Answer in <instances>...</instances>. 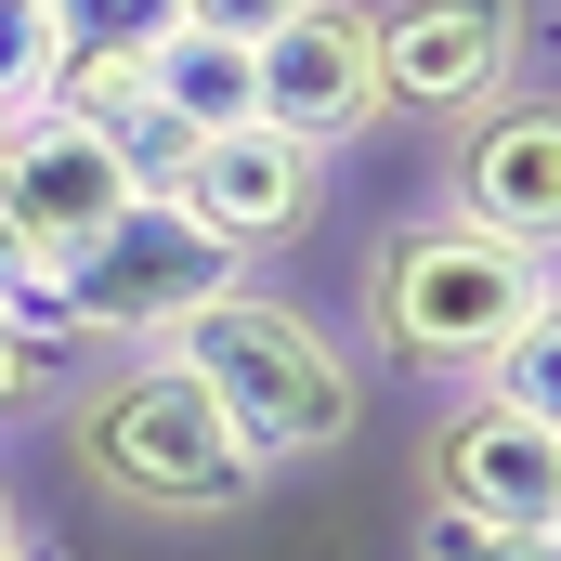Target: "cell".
Wrapping results in <instances>:
<instances>
[{
  "label": "cell",
  "instance_id": "277c9868",
  "mask_svg": "<svg viewBox=\"0 0 561 561\" xmlns=\"http://www.w3.org/2000/svg\"><path fill=\"white\" fill-rule=\"evenodd\" d=\"M222 287H249V249H222L183 196H118V222L92 236V249H66V275H53V313H66V340H118V353H157V340H183V313H209Z\"/></svg>",
  "mask_w": 561,
  "mask_h": 561
},
{
  "label": "cell",
  "instance_id": "7a4b0ae2",
  "mask_svg": "<svg viewBox=\"0 0 561 561\" xmlns=\"http://www.w3.org/2000/svg\"><path fill=\"white\" fill-rule=\"evenodd\" d=\"M262 470H300V457H340L366 431V366L327 340L313 300H275V287H222L209 313H183V340H157Z\"/></svg>",
  "mask_w": 561,
  "mask_h": 561
},
{
  "label": "cell",
  "instance_id": "5bb4252c",
  "mask_svg": "<svg viewBox=\"0 0 561 561\" xmlns=\"http://www.w3.org/2000/svg\"><path fill=\"white\" fill-rule=\"evenodd\" d=\"M419 561H561V549H549V536H496V523L431 510V523H419Z\"/></svg>",
  "mask_w": 561,
  "mask_h": 561
},
{
  "label": "cell",
  "instance_id": "d6986e66",
  "mask_svg": "<svg viewBox=\"0 0 561 561\" xmlns=\"http://www.w3.org/2000/svg\"><path fill=\"white\" fill-rule=\"evenodd\" d=\"M13 118H26V105H0V131H13Z\"/></svg>",
  "mask_w": 561,
  "mask_h": 561
},
{
  "label": "cell",
  "instance_id": "ba28073f",
  "mask_svg": "<svg viewBox=\"0 0 561 561\" xmlns=\"http://www.w3.org/2000/svg\"><path fill=\"white\" fill-rule=\"evenodd\" d=\"M249 92L262 118L300 144H353L379 131V53H366V0H313L287 13L275 39H249Z\"/></svg>",
  "mask_w": 561,
  "mask_h": 561
},
{
  "label": "cell",
  "instance_id": "9a60e30c",
  "mask_svg": "<svg viewBox=\"0 0 561 561\" xmlns=\"http://www.w3.org/2000/svg\"><path fill=\"white\" fill-rule=\"evenodd\" d=\"M53 366H66V340H39V327L0 300V419H13V405H39V379H53Z\"/></svg>",
  "mask_w": 561,
  "mask_h": 561
},
{
  "label": "cell",
  "instance_id": "2e32d148",
  "mask_svg": "<svg viewBox=\"0 0 561 561\" xmlns=\"http://www.w3.org/2000/svg\"><path fill=\"white\" fill-rule=\"evenodd\" d=\"M287 13H313V0H183V26H209V39H275Z\"/></svg>",
  "mask_w": 561,
  "mask_h": 561
},
{
  "label": "cell",
  "instance_id": "4fadbf2b",
  "mask_svg": "<svg viewBox=\"0 0 561 561\" xmlns=\"http://www.w3.org/2000/svg\"><path fill=\"white\" fill-rule=\"evenodd\" d=\"M53 66V0H0V105H26Z\"/></svg>",
  "mask_w": 561,
  "mask_h": 561
},
{
  "label": "cell",
  "instance_id": "8992f818",
  "mask_svg": "<svg viewBox=\"0 0 561 561\" xmlns=\"http://www.w3.org/2000/svg\"><path fill=\"white\" fill-rule=\"evenodd\" d=\"M431 510L496 523V536H561V419L510 405V392H470L431 431Z\"/></svg>",
  "mask_w": 561,
  "mask_h": 561
},
{
  "label": "cell",
  "instance_id": "30bf717a",
  "mask_svg": "<svg viewBox=\"0 0 561 561\" xmlns=\"http://www.w3.org/2000/svg\"><path fill=\"white\" fill-rule=\"evenodd\" d=\"M118 196H131L118 131H66V118H13V131H0V209L26 222L39 262L92 249V236L118 222Z\"/></svg>",
  "mask_w": 561,
  "mask_h": 561
},
{
  "label": "cell",
  "instance_id": "8fae6325",
  "mask_svg": "<svg viewBox=\"0 0 561 561\" xmlns=\"http://www.w3.org/2000/svg\"><path fill=\"white\" fill-rule=\"evenodd\" d=\"M144 105H157L183 144H209V131H236V118H262V92H249V39L170 26V39L144 53Z\"/></svg>",
  "mask_w": 561,
  "mask_h": 561
},
{
  "label": "cell",
  "instance_id": "ac0fdd59",
  "mask_svg": "<svg viewBox=\"0 0 561 561\" xmlns=\"http://www.w3.org/2000/svg\"><path fill=\"white\" fill-rule=\"evenodd\" d=\"M0 561H53V549H0Z\"/></svg>",
  "mask_w": 561,
  "mask_h": 561
},
{
  "label": "cell",
  "instance_id": "9c48e42d",
  "mask_svg": "<svg viewBox=\"0 0 561 561\" xmlns=\"http://www.w3.org/2000/svg\"><path fill=\"white\" fill-rule=\"evenodd\" d=\"M222 249H275V236H300L313 222V196H327V144H300V131H275V118H236V131H209L196 157H183V183H170Z\"/></svg>",
  "mask_w": 561,
  "mask_h": 561
},
{
  "label": "cell",
  "instance_id": "e0dca14e",
  "mask_svg": "<svg viewBox=\"0 0 561 561\" xmlns=\"http://www.w3.org/2000/svg\"><path fill=\"white\" fill-rule=\"evenodd\" d=\"M0 549H26V523H13V483H0Z\"/></svg>",
  "mask_w": 561,
  "mask_h": 561
},
{
  "label": "cell",
  "instance_id": "3957f363",
  "mask_svg": "<svg viewBox=\"0 0 561 561\" xmlns=\"http://www.w3.org/2000/svg\"><path fill=\"white\" fill-rule=\"evenodd\" d=\"M66 457H79V483L105 496V510H131V523H222V510H249L275 470L236 444V419L170 366V353H144V366H105L79 405H66Z\"/></svg>",
  "mask_w": 561,
  "mask_h": 561
},
{
  "label": "cell",
  "instance_id": "6da1fadb",
  "mask_svg": "<svg viewBox=\"0 0 561 561\" xmlns=\"http://www.w3.org/2000/svg\"><path fill=\"white\" fill-rule=\"evenodd\" d=\"M366 353H392L405 379H483L510 340L549 327V249L483 236L470 209H392L353 262Z\"/></svg>",
  "mask_w": 561,
  "mask_h": 561
},
{
  "label": "cell",
  "instance_id": "5b68a950",
  "mask_svg": "<svg viewBox=\"0 0 561 561\" xmlns=\"http://www.w3.org/2000/svg\"><path fill=\"white\" fill-rule=\"evenodd\" d=\"M379 118H470L510 79H536V0H366Z\"/></svg>",
  "mask_w": 561,
  "mask_h": 561
},
{
  "label": "cell",
  "instance_id": "7c38bea8",
  "mask_svg": "<svg viewBox=\"0 0 561 561\" xmlns=\"http://www.w3.org/2000/svg\"><path fill=\"white\" fill-rule=\"evenodd\" d=\"M183 26V0H53V39H105V53H157Z\"/></svg>",
  "mask_w": 561,
  "mask_h": 561
},
{
  "label": "cell",
  "instance_id": "52a82bcc",
  "mask_svg": "<svg viewBox=\"0 0 561 561\" xmlns=\"http://www.w3.org/2000/svg\"><path fill=\"white\" fill-rule=\"evenodd\" d=\"M444 209H470L483 236H523V249L561 236V105H549V79H510L496 105L457 118V183H444Z\"/></svg>",
  "mask_w": 561,
  "mask_h": 561
}]
</instances>
